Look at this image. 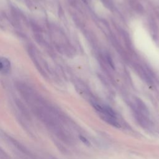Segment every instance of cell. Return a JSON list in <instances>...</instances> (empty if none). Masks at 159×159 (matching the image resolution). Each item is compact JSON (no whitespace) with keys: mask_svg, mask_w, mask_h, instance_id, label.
Instances as JSON below:
<instances>
[{"mask_svg":"<svg viewBox=\"0 0 159 159\" xmlns=\"http://www.w3.org/2000/svg\"><path fill=\"white\" fill-rule=\"evenodd\" d=\"M148 28L151 37L155 43H159V29L153 20L148 22Z\"/></svg>","mask_w":159,"mask_h":159,"instance_id":"obj_1","label":"cell"},{"mask_svg":"<svg viewBox=\"0 0 159 159\" xmlns=\"http://www.w3.org/2000/svg\"><path fill=\"white\" fill-rule=\"evenodd\" d=\"M11 65L10 61L3 57H0V73L7 74L11 71Z\"/></svg>","mask_w":159,"mask_h":159,"instance_id":"obj_2","label":"cell"},{"mask_svg":"<svg viewBox=\"0 0 159 159\" xmlns=\"http://www.w3.org/2000/svg\"><path fill=\"white\" fill-rule=\"evenodd\" d=\"M100 1L102 2L103 5L106 7H107L111 10H112L113 9L114 5H113V2L112 0H100Z\"/></svg>","mask_w":159,"mask_h":159,"instance_id":"obj_3","label":"cell"},{"mask_svg":"<svg viewBox=\"0 0 159 159\" xmlns=\"http://www.w3.org/2000/svg\"><path fill=\"white\" fill-rule=\"evenodd\" d=\"M80 140L83 142V143H84L85 145H88V146H89V145H90V142H89V140L86 139V138H85L84 136H83V135H80Z\"/></svg>","mask_w":159,"mask_h":159,"instance_id":"obj_4","label":"cell"},{"mask_svg":"<svg viewBox=\"0 0 159 159\" xmlns=\"http://www.w3.org/2000/svg\"><path fill=\"white\" fill-rule=\"evenodd\" d=\"M156 13L158 14V18H159V9H157Z\"/></svg>","mask_w":159,"mask_h":159,"instance_id":"obj_5","label":"cell"}]
</instances>
